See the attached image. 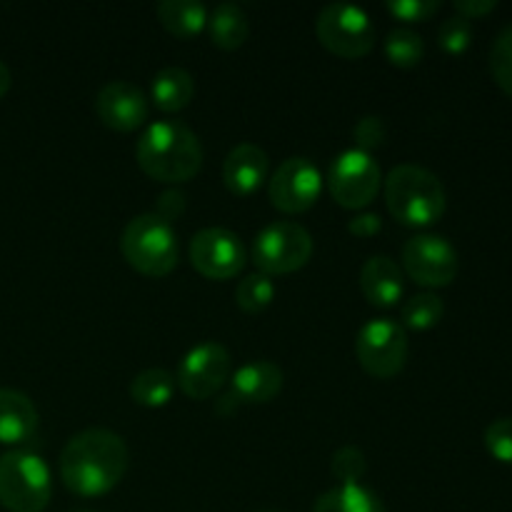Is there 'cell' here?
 Segmentation results:
<instances>
[{"label": "cell", "mask_w": 512, "mask_h": 512, "mask_svg": "<svg viewBox=\"0 0 512 512\" xmlns=\"http://www.w3.org/2000/svg\"><path fill=\"white\" fill-rule=\"evenodd\" d=\"M125 440L108 428H88L73 435L60 453V478L80 498H100L118 488L128 470Z\"/></svg>", "instance_id": "cell-1"}, {"label": "cell", "mask_w": 512, "mask_h": 512, "mask_svg": "<svg viewBox=\"0 0 512 512\" xmlns=\"http://www.w3.org/2000/svg\"><path fill=\"white\" fill-rule=\"evenodd\" d=\"M135 160L148 178L165 185H180L193 180L203 168V145L183 120H158L138 138Z\"/></svg>", "instance_id": "cell-2"}, {"label": "cell", "mask_w": 512, "mask_h": 512, "mask_svg": "<svg viewBox=\"0 0 512 512\" xmlns=\"http://www.w3.org/2000/svg\"><path fill=\"white\" fill-rule=\"evenodd\" d=\"M383 190L390 215L410 228H428L438 223L448 205L440 178L423 165H395L385 175Z\"/></svg>", "instance_id": "cell-3"}, {"label": "cell", "mask_w": 512, "mask_h": 512, "mask_svg": "<svg viewBox=\"0 0 512 512\" xmlns=\"http://www.w3.org/2000/svg\"><path fill=\"white\" fill-rule=\"evenodd\" d=\"M120 250L130 268L148 278H165L178 268V233L155 213H143L125 225Z\"/></svg>", "instance_id": "cell-4"}, {"label": "cell", "mask_w": 512, "mask_h": 512, "mask_svg": "<svg viewBox=\"0 0 512 512\" xmlns=\"http://www.w3.org/2000/svg\"><path fill=\"white\" fill-rule=\"evenodd\" d=\"M53 495V480L43 458L28 450L0 455V505L10 512H43Z\"/></svg>", "instance_id": "cell-5"}, {"label": "cell", "mask_w": 512, "mask_h": 512, "mask_svg": "<svg viewBox=\"0 0 512 512\" xmlns=\"http://www.w3.org/2000/svg\"><path fill=\"white\" fill-rule=\"evenodd\" d=\"M313 235L293 220L270 223L255 235L253 263L263 275H288L305 268L313 258Z\"/></svg>", "instance_id": "cell-6"}, {"label": "cell", "mask_w": 512, "mask_h": 512, "mask_svg": "<svg viewBox=\"0 0 512 512\" xmlns=\"http://www.w3.org/2000/svg\"><path fill=\"white\" fill-rule=\"evenodd\" d=\"M318 40L338 58L358 60L375 48V25L368 10L353 3H330L315 20Z\"/></svg>", "instance_id": "cell-7"}, {"label": "cell", "mask_w": 512, "mask_h": 512, "mask_svg": "<svg viewBox=\"0 0 512 512\" xmlns=\"http://www.w3.org/2000/svg\"><path fill=\"white\" fill-rule=\"evenodd\" d=\"M408 333L393 318H373L355 338V355L360 368L378 380H390L408 363Z\"/></svg>", "instance_id": "cell-8"}, {"label": "cell", "mask_w": 512, "mask_h": 512, "mask_svg": "<svg viewBox=\"0 0 512 512\" xmlns=\"http://www.w3.org/2000/svg\"><path fill=\"white\" fill-rule=\"evenodd\" d=\"M383 173L373 155L350 148L333 160L328 173V190L345 210H365L380 193Z\"/></svg>", "instance_id": "cell-9"}, {"label": "cell", "mask_w": 512, "mask_h": 512, "mask_svg": "<svg viewBox=\"0 0 512 512\" xmlns=\"http://www.w3.org/2000/svg\"><path fill=\"white\" fill-rule=\"evenodd\" d=\"M323 183L325 180L320 175L318 165L310 158L295 155V158L283 160L268 178L270 203L280 213H305V210L318 203L320 193H323Z\"/></svg>", "instance_id": "cell-10"}, {"label": "cell", "mask_w": 512, "mask_h": 512, "mask_svg": "<svg viewBox=\"0 0 512 512\" xmlns=\"http://www.w3.org/2000/svg\"><path fill=\"white\" fill-rule=\"evenodd\" d=\"M230 373H233V360L228 348L208 340L185 353L175 373V383L190 400H208L228 383Z\"/></svg>", "instance_id": "cell-11"}, {"label": "cell", "mask_w": 512, "mask_h": 512, "mask_svg": "<svg viewBox=\"0 0 512 512\" xmlns=\"http://www.w3.org/2000/svg\"><path fill=\"white\" fill-rule=\"evenodd\" d=\"M190 263L203 278L230 280L243 273L248 250L238 233L228 228H203L190 240Z\"/></svg>", "instance_id": "cell-12"}, {"label": "cell", "mask_w": 512, "mask_h": 512, "mask_svg": "<svg viewBox=\"0 0 512 512\" xmlns=\"http://www.w3.org/2000/svg\"><path fill=\"white\" fill-rule=\"evenodd\" d=\"M458 250L443 235H415L403 245V270L423 288H445L458 275Z\"/></svg>", "instance_id": "cell-13"}, {"label": "cell", "mask_w": 512, "mask_h": 512, "mask_svg": "<svg viewBox=\"0 0 512 512\" xmlns=\"http://www.w3.org/2000/svg\"><path fill=\"white\" fill-rule=\"evenodd\" d=\"M100 123L118 133H133L148 123L150 103L148 95L128 80H110L98 90L93 100Z\"/></svg>", "instance_id": "cell-14"}, {"label": "cell", "mask_w": 512, "mask_h": 512, "mask_svg": "<svg viewBox=\"0 0 512 512\" xmlns=\"http://www.w3.org/2000/svg\"><path fill=\"white\" fill-rule=\"evenodd\" d=\"M270 158L260 145L240 143L225 155L223 160V183L230 193L253 195L260 185L268 180Z\"/></svg>", "instance_id": "cell-15"}, {"label": "cell", "mask_w": 512, "mask_h": 512, "mask_svg": "<svg viewBox=\"0 0 512 512\" xmlns=\"http://www.w3.org/2000/svg\"><path fill=\"white\" fill-rule=\"evenodd\" d=\"M283 370L270 360H250L230 378V393L240 405H265L283 390Z\"/></svg>", "instance_id": "cell-16"}, {"label": "cell", "mask_w": 512, "mask_h": 512, "mask_svg": "<svg viewBox=\"0 0 512 512\" xmlns=\"http://www.w3.org/2000/svg\"><path fill=\"white\" fill-rule=\"evenodd\" d=\"M360 290L375 308H393L403 298V268L388 255H370L360 268Z\"/></svg>", "instance_id": "cell-17"}, {"label": "cell", "mask_w": 512, "mask_h": 512, "mask_svg": "<svg viewBox=\"0 0 512 512\" xmlns=\"http://www.w3.org/2000/svg\"><path fill=\"white\" fill-rule=\"evenodd\" d=\"M38 430V408L25 393L15 388H0V443H28Z\"/></svg>", "instance_id": "cell-18"}, {"label": "cell", "mask_w": 512, "mask_h": 512, "mask_svg": "<svg viewBox=\"0 0 512 512\" xmlns=\"http://www.w3.org/2000/svg\"><path fill=\"white\" fill-rule=\"evenodd\" d=\"M195 98V78L185 68L168 65L158 70L150 83V100L163 113H180L188 108Z\"/></svg>", "instance_id": "cell-19"}, {"label": "cell", "mask_w": 512, "mask_h": 512, "mask_svg": "<svg viewBox=\"0 0 512 512\" xmlns=\"http://www.w3.org/2000/svg\"><path fill=\"white\" fill-rule=\"evenodd\" d=\"M160 25L175 38H195L208 28V8L198 0H163L155 5Z\"/></svg>", "instance_id": "cell-20"}, {"label": "cell", "mask_w": 512, "mask_h": 512, "mask_svg": "<svg viewBox=\"0 0 512 512\" xmlns=\"http://www.w3.org/2000/svg\"><path fill=\"white\" fill-rule=\"evenodd\" d=\"M208 33L220 50H238L250 35V20L238 3H218L208 13Z\"/></svg>", "instance_id": "cell-21"}, {"label": "cell", "mask_w": 512, "mask_h": 512, "mask_svg": "<svg viewBox=\"0 0 512 512\" xmlns=\"http://www.w3.org/2000/svg\"><path fill=\"white\" fill-rule=\"evenodd\" d=\"M313 512H385L383 500L365 485H338L315 500Z\"/></svg>", "instance_id": "cell-22"}, {"label": "cell", "mask_w": 512, "mask_h": 512, "mask_svg": "<svg viewBox=\"0 0 512 512\" xmlns=\"http://www.w3.org/2000/svg\"><path fill=\"white\" fill-rule=\"evenodd\" d=\"M175 388V375L165 368H148L143 373L135 375L130 380V398L133 403L143 405V408H165L173 400Z\"/></svg>", "instance_id": "cell-23"}, {"label": "cell", "mask_w": 512, "mask_h": 512, "mask_svg": "<svg viewBox=\"0 0 512 512\" xmlns=\"http://www.w3.org/2000/svg\"><path fill=\"white\" fill-rule=\"evenodd\" d=\"M275 300V283L270 275L250 273L235 285V303L243 313L255 315L263 313L270 303Z\"/></svg>", "instance_id": "cell-24"}, {"label": "cell", "mask_w": 512, "mask_h": 512, "mask_svg": "<svg viewBox=\"0 0 512 512\" xmlns=\"http://www.w3.org/2000/svg\"><path fill=\"white\" fill-rule=\"evenodd\" d=\"M443 315H445V305L440 295L418 293L403 305V323L400 325L423 333V330L435 328V325L443 320Z\"/></svg>", "instance_id": "cell-25"}, {"label": "cell", "mask_w": 512, "mask_h": 512, "mask_svg": "<svg viewBox=\"0 0 512 512\" xmlns=\"http://www.w3.org/2000/svg\"><path fill=\"white\" fill-rule=\"evenodd\" d=\"M385 55L398 68H415L425 55L423 35L410 28L390 30L385 38Z\"/></svg>", "instance_id": "cell-26"}, {"label": "cell", "mask_w": 512, "mask_h": 512, "mask_svg": "<svg viewBox=\"0 0 512 512\" xmlns=\"http://www.w3.org/2000/svg\"><path fill=\"white\" fill-rule=\"evenodd\" d=\"M490 73L500 90L512 98V23L498 33L490 48Z\"/></svg>", "instance_id": "cell-27"}, {"label": "cell", "mask_w": 512, "mask_h": 512, "mask_svg": "<svg viewBox=\"0 0 512 512\" xmlns=\"http://www.w3.org/2000/svg\"><path fill=\"white\" fill-rule=\"evenodd\" d=\"M365 470H368V460H365L363 450L355 445H345L330 460V473L338 480V485H358Z\"/></svg>", "instance_id": "cell-28"}, {"label": "cell", "mask_w": 512, "mask_h": 512, "mask_svg": "<svg viewBox=\"0 0 512 512\" xmlns=\"http://www.w3.org/2000/svg\"><path fill=\"white\" fill-rule=\"evenodd\" d=\"M438 43L445 53L463 55L470 48V43H473V25H470V20L460 18V15L443 20L438 30Z\"/></svg>", "instance_id": "cell-29"}, {"label": "cell", "mask_w": 512, "mask_h": 512, "mask_svg": "<svg viewBox=\"0 0 512 512\" xmlns=\"http://www.w3.org/2000/svg\"><path fill=\"white\" fill-rule=\"evenodd\" d=\"M485 448L495 460L512 465V418H498L485 428Z\"/></svg>", "instance_id": "cell-30"}, {"label": "cell", "mask_w": 512, "mask_h": 512, "mask_svg": "<svg viewBox=\"0 0 512 512\" xmlns=\"http://www.w3.org/2000/svg\"><path fill=\"white\" fill-rule=\"evenodd\" d=\"M385 8L403 23H423L438 13L440 3L438 0H388Z\"/></svg>", "instance_id": "cell-31"}, {"label": "cell", "mask_w": 512, "mask_h": 512, "mask_svg": "<svg viewBox=\"0 0 512 512\" xmlns=\"http://www.w3.org/2000/svg\"><path fill=\"white\" fill-rule=\"evenodd\" d=\"M353 138H355V145H358V150H363V153H370V150L380 148V145L385 143V138H388L385 120L378 118V115H365V118H360L358 123H355Z\"/></svg>", "instance_id": "cell-32"}, {"label": "cell", "mask_w": 512, "mask_h": 512, "mask_svg": "<svg viewBox=\"0 0 512 512\" xmlns=\"http://www.w3.org/2000/svg\"><path fill=\"white\" fill-rule=\"evenodd\" d=\"M185 205H188L185 193H180L178 188H170L160 195L158 205H155V215H158V218H163L165 223L173 225V220H178L180 215L185 213Z\"/></svg>", "instance_id": "cell-33"}, {"label": "cell", "mask_w": 512, "mask_h": 512, "mask_svg": "<svg viewBox=\"0 0 512 512\" xmlns=\"http://www.w3.org/2000/svg\"><path fill=\"white\" fill-rule=\"evenodd\" d=\"M348 230L358 238H373L383 230V218L378 213H360L348 223Z\"/></svg>", "instance_id": "cell-34"}, {"label": "cell", "mask_w": 512, "mask_h": 512, "mask_svg": "<svg viewBox=\"0 0 512 512\" xmlns=\"http://www.w3.org/2000/svg\"><path fill=\"white\" fill-rule=\"evenodd\" d=\"M495 8H498L495 0H455V13L465 20L483 18V15L493 13Z\"/></svg>", "instance_id": "cell-35"}, {"label": "cell", "mask_w": 512, "mask_h": 512, "mask_svg": "<svg viewBox=\"0 0 512 512\" xmlns=\"http://www.w3.org/2000/svg\"><path fill=\"white\" fill-rule=\"evenodd\" d=\"M238 408H240V403L235 400V395L230 393V390L218 400V403H215V410H218L220 415H233Z\"/></svg>", "instance_id": "cell-36"}, {"label": "cell", "mask_w": 512, "mask_h": 512, "mask_svg": "<svg viewBox=\"0 0 512 512\" xmlns=\"http://www.w3.org/2000/svg\"><path fill=\"white\" fill-rule=\"evenodd\" d=\"M10 83H13V78H10L8 65H5L3 60H0V98H3V95L8 93V90H10Z\"/></svg>", "instance_id": "cell-37"}, {"label": "cell", "mask_w": 512, "mask_h": 512, "mask_svg": "<svg viewBox=\"0 0 512 512\" xmlns=\"http://www.w3.org/2000/svg\"><path fill=\"white\" fill-rule=\"evenodd\" d=\"M80 512H88V510H80Z\"/></svg>", "instance_id": "cell-38"}, {"label": "cell", "mask_w": 512, "mask_h": 512, "mask_svg": "<svg viewBox=\"0 0 512 512\" xmlns=\"http://www.w3.org/2000/svg\"><path fill=\"white\" fill-rule=\"evenodd\" d=\"M265 512H273V510H265Z\"/></svg>", "instance_id": "cell-39"}]
</instances>
